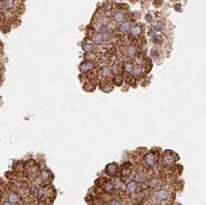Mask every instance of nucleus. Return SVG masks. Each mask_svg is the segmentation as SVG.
Instances as JSON below:
<instances>
[{
  "mask_svg": "<svg viewBox=\"0 0 206 205\" xmlns=\"http://www.w3.org/2000/svg\"><path fill=\"white\" fill-rule=\"evenodd\" d=\"M98 32H100L102 35H105L106 33H110V30L107 28V26L106 25H100L98 27Z\"/></svg>",
  "mask_w": 206,
  "mask_h": 205,
  "instance_id": "dca6fc26",
  "label": "nucleus"
},
{
  "mask_svg": "<svg viewBox=\"0 0 206 205\" xmlns=\"http://www.w3.org/2000/svg\"><path fill=\"white\" fill-rule=\"evenodd\" d=\"M49 177H50V176H49V172H48V171H44V172L41 174V179L43 180H46L49 179Z\"/></svg>",
  "mask_w": 206,
  "mask_h": 205,
  "instance_id": "412c9836",
  "label": "nucleus"
},
{
  "mask_svg": "<svg viewBox=\"0 0 206 205\" xmlns=\"http://www.w3.org/2000/svg\"><path fill=\"white\" fill-rule=\"evenodd\" d=\"M110 205H123V203L118 199H113L110 201Z\"/></svg>",
  "mask_w": 206,
  "mask_h": 205,
  "instance_id": "4be33fe9",
  "label": "nucleus"
},
{
  "mask_svg": "<svg viewBox=\"0 0 206 205\" xmlns=\"http://www.w3.org/2000/svg\"><path fill=\"white\" fill-rule=\"evenodd\" d=\"M100 73L104 78H108L112 75V71L108 67H103L101 68V72Z\"/></svg>",
  "mask_w": 206,
  "mask_h": 205,
  "instance_id": "0eeeda50",
  "label": "nucleus"
},
{
  "mask_svg": "<svg viewBox=\"0 0 206 205\" xmlns=\"http://www.w3.org/2000/svg\"><path fill=\"white\" fill-rule=\"evenodd\" d=\"M21 205H25V204H21Z\"/></svg>",
  "mask_w": 206,
  "mask_h": 205,
  "instance_id": "393cba45",
  "label": "nucleus"
},
{
  "mask_svg": "<svg viewBox=\"0 0 206 205\" xmlns=\"http://www.w3.org/2000/svg\"><path fill=\"white\" fill-rule=\"evenodd\" d=\"M19 199H20V197L17 194L15 193H12V194H10L9 195V197H8V200L10 201V202H12V204H16V203H18L19 202Z\"/></svg>",
  "mask_w": 206,
  "mask_h": 205,
  "instance_id": "f8f14e48",
  "label": "nucleus"
},
{
  "mask_svg": "<svg viewBox=\"0 0 206 205\" xmlns=\"http://www.w3.org/2000/svg\"><path fill=\"white\" fill-rule=\"evenodd\" d=\"M95 67V64L91 61H85V62L82 63L80 65V70L82 72H87V71H90L91 69H93Z\"/></svg>",
  "mask_w": 206,
  "mask_h": 205,
  "instance_id": "7ed1b4c3",
  "label": "nucleus"
},
{
  "mask_svg": "<svg viewBox=\"0 0 206 205\" xmlns=\"http://www.w3.org/2000/svg\"><path fill=\"white\" fill-rule=\"evenodd\" d=\"M2 205H14V204H12V202H10V201H6V202H3Z\"/></svg>",
  "mask_w": 206,
  "mask_h": 205,
  "instance_id": "5701e85b",
  "label": "nucleus"
},
{
  "mask_svg": "<svg viewBox=\"0 0 206 205\" xmlns=\"http://www.w3.org/2000/svg\"><path fill=\"white\" fill-rule=\"evenodd\" d=\"M126 189L129 194H134L136 193L137 189H138V182L137 180H130L126 185Z\"/></svg>",
  "mask_w": 206,
  "mask_h": 205,
  "instance_id": "20e7f679",
  "label": "nucleus"
},
{
  "mask_svg": "<svg viewBox=\"0 0 206 205\" xmlns=\"http://www.w3.org/2000/svg\"><path fill=\"white\" fill-rule=\"evenodd\" d=\"M126 54H127L129 57H134L137 54V47L132 45L128 46L127 49H126Z\"/></svg>",
  "mask_w": 206,
  "mask_h": 205,
  "instance_id": "ddd939ff",
  "label": "nucleus"
},
{
  "mask_svg": "<svg viewBox=\"0 0 206 205\" xmlns=\"http://www.w3.org/2000/svg\"><path fill=\"white\" fill-rule=\"evenodd\" d=\"M143 73V67L141 66H134V68H133V71H132V74L134 76H140L141 74Z\"/></svg>",
  "mask_w": 206,
  "mask_h": 205,
  "instance_id": "f3484780",
  "label": "nucleus"
},
{
  "mask_svg": "<svg viewBox=\"0 0 206 205\" xmlns=\"http://www.w3.org/2000/svg\"><path fill=\"white\" fill-rule=\"evenodd\" d=\"M38 205H46V204H45V203H39Z\"/></svg>",
  "mask_w": 206,
  "mask_h": 205,
  "instance_id": "b1692460",
  "label": "nucleus"
},
{
  "mask_svg": "<svg viewBox=\"0 0 206 205\" xmlns=\"http://www.w3.org/2000/svg\"><path fill=\"white\" fill-rule=\"evenodd\" d=\"M163 162L166 164H170L175 162V159L173 158L172 154H169V153H165L163 155Z\"/></svg>",
  "mask_w": 206,
  "mask_h": 205,
  "instance_id": "9b49d317",
  "label": "nucleus"
},
{
  "mask_svg": "<svg viewBox=\"0 0 206 205\" xmlns=\"http://www.w3.org/2000/svg\"><path fill=\"white\" fill-rule=\"evenodd\" d=\"M169 197V192L166 189H159L154 194V199L157 202H164Z\"/></svg>",
  "mask_w": 206,
  "mask_h": 205,
  "instance_id": "f257e3e1",
  "label": "nucleus"
},
{
  "mask_svg": "<svg viewBox=\"0 0 206 205\" xmlns=\"http://www.w3.org/2000/svg\"><path fill=\"white\" fill-rule=\"evenodd\" d=\"M133 68H134V65L132 63H125V70L126 71L127 73H132L133 71Z\"/></svg>",
  "mask_w": 206,
  "mask_h": 205,
  "instance_id": "aec40b11",
  "label": "nucleus"
},
{
  "mask_svg": "<svg viewBox=\"0 0 206 205\" xmlns=\"http://www.w3.org/2000/svg\"><path fill=\"white\" fill-rule=\"evenodd\" d=\"M147 179V176H146V174L145 172H143V171H141V172H138L136 174V176H135V180H137V182H145Z\"/></svg>",
  "mask_w": 206,
  "mask_h": 205,
  "instance_id": "6e6552de",
  "label": "nucleus"
},
{
  "mask_svg": "<svg viewBox=\"0 0 206 205\" xmlns=\"http://www.w3.org/2000/svg\"><path fill=\"white\" fill-rule=\"evenodd\" d=\"M130 30H131V24H130V22H123L121 27H120V30L123 33L128 32Z\"/></svg>",
  "mask_w": 206,
  "mask_h": 205,
  "instance_id": "4468645a",
  "label": "nucleus"
},
{
  "mask_svg": "<svg viewBox=\"0 0 206 205\" xmlns=\"http://www.w3.org/2000/svg\"><path fill=\"white\" fill-rule=\"evenodd\" d=\"M130 32H131V35L134 37L139 36L141 33H142V29H141L140 26H134L130 30Z\"/></svg>",
  "mask_w": 206,
  "mask_h": 205,
  "instance_id": "2eb2a0df",
  "label": "nucleus"
},
{
  "mask_svg": "<svg viewBox=\"0 0 206 205\" xmlns=\"http://www.w3.org/2000/svg\"><path fill=\"white\" fill-rule=\"evenodd\" d=\"M91 40H92V42H93V44H95V45H98V46L102 45L103 41H104L101 33H93V34H92V36H91Z\"/></svg>",
  "mask_w": 206,
  "mask_h": 205,
  "instance_id": "423d86ee",
  "label": "nucleus"
},
{
  "mask_svg": "<svg viewBox=\"0 0 206 205\" xmlns=\"http://www.w3.org/2000/svg\"><path fill=\"white\" fill-rule=\"evenodd\" d=\"M147 185L150 188H152V189H155V188H157L160 185V180H158L157 177H152V179H150L148 182H147Z\"/></svg>",
  "mask_w": 206,
  "mask_h": 205,
  "instance_id": "1a4fd4ad",
  "label": "nucleus"
},
{
  "mask_svg": "<svg viewBox=\"0 0 206 205\" xmlns=\"http://www.w3.org/2000/svg\"><path fill=\"white\" fill-rule=\"evenodd\" d=\"M117 165L115 164V163H110V164H108L106 166L105 168V172L108 174L109 176H115L116 173H117Z\"/></svg>",
  "mask_w": 206,
  "mask_h": 205,
  "instance_id": "39448f33",
  "label": "nucleus"
},
{
  "mask_svg": "<svg viewBox=\"0 0 206 205\" xmlns=\"http://www.w3.org/2000/svg\"><path fill=\"white\" fill-rule=\"evenodd\" d=\"M114 20L118 24H123L125 21V14L122 12H117L114 14Z\"/></svg>",
  "mask_w": 206,
  "mask_h": 205,
  "instance_id": "9d476101",
  "label": "nucleus"
},
{
  "mask_svg": "<svg viewBox=\"0 0 206 205\" xmlns=\"http://www.w3.org/2000/svg\"><path fill=\"white\" fill-rule=\"evenodd\" d=\"M83 50L85 52H91V51L93 50V45L90 43H84Z\"/></svg>",
  "mask_w": 206,
  "mask_h": 205,
  "instance_id": "6ab92c4d",
  "label": "nucleus"
},
{
  "mask_svg": "<svg viewBox=\"0 0 206 205\" xmlns=\"http://www.w3.org/2000/svg\"><path fill=\"white\" fill-rule=\"evenodd\" d=\"M15 1L14 0H5V8L8 10H12L14 8Z\"/></svg>",
  "mask_w": 206,
  "mask_h": 205,
  "instance_id": "a211bd4d",
  "label": "nucleus"
},
{
  "mask_svg": "<svg viewBox=\"0 0 206 205\" xmlns=\"http://www.w3.org/2000/svg\"><path fill=\"white\" fill-rule=\"evenodd\" d=\"M156 162H157L156 155L153 152L147 153L146 155L145 156V162L146 163L147 166H149V167L154 166V165H155Z\"/></svg>",
  "mask_w": 206,
  "mask_h": 205,
  "instance_id": "f03ea898",
  "label": "nucleus"
}]
</instances>
